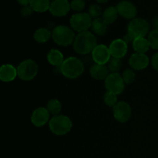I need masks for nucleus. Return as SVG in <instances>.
Returning a JSON list of instances; mask_svg holds the SVG:
<instances>
[{
  "label": "nucleus",
  "mask_w": 158,
  "mask_h": 158,
  "mask_svg": "<svg viewBox=\"0 0 158 158\" xmlns=\"http://www.w3.org/2000/svg\"><path fill=\"white\" fill-rule=\"evenodd\" d=\"M151 24L148 20L143 18H135L128 24L127 33L134 39L145 37L150 32Z\"/></svg>",
  "instance_id": "423d86ee"
},
{
  "label": "nucleus",
  "mask_w": 158,
  "mask_h": 158,
  "mask_svg": "<svg viewBox=\"0 0 158 158\" xmlns=\"http://www.w3.org/2000/svg\"><path fill=\"white\" fill-rule=\"evenodd\" d=\"M108 1H109V0H97L98 4H105V3L108 2Z\"/></svg>",
  "instance_id": "c9c22d12"
},
{
  "label": "nucleus",
  "mask_w": 158,
  "mask_h": 158,
  "mask_svg": "<svg viewBox=\"0 0 158 158\" xmlns=\"http://www.w3.org/2000/svg\"><path fill=\"white\" fill-rule=\"evenodd\" d=\"M148 42L151 48L153 49H158V30L157 29H153L149 32L148 35Z\"/></svg>",
  "instance_id": "bb28decb"
},
{
  "label": "nucleus",
  "mask_w": 158,
  "mask_h": 158,
  "mask_svg": "<svg viewBox=\"0 0 158 158\" xmlns=\"http://www.w3.org/2000/svg\"><path fill=\"white\" fill-rule=\"evenodd\" d=\"M118 15L119 14L117 8L114 7V6H110L103 12L102 19L107 25L113 24L117 19Z\"/></svg>",
  "instance_id": "412c9836"
},
{
  "label": "nucleus",
  "mask_w": 158,
  "mask_h": 158,
  "mask_svg": "<svg viewBox=\"0 0 158 158\" xmlns=\"http://www.w3.org/2000/svg\"><path fill=\"white\" fill-rule=\"evenodd\" d=\"M91 29L94 34L98 36H103L107 31V24L103 21L102 18L94 19L91 25Z\"/></svg>",
  "instance_id": "6ab92c4d"
},
{
  "label": "nucleus",
  "mask_w": 158,
  "mask_h": 158,
  "mask_svg": "<svg viewBox=\"0 0 158 158\" xmlns=\"http://www.w3.org/2000/svg\"><path fill=\"white\" fill-rule=\"evenodd\" d=\"M47 60L52 66L60 67L65 60L62 52L56 49H52L47 53Z\"/></svg>",
  "instance_id": "a211bd4d"
},
{
  "label": "nucleus",
  "mask_w": 158,
  "mask_h": 158,
  "mask_svg": "<svg viewBox=\"0 0 158 158\" xmlns=\"http://www.w3.org/2000/svg\"><path fill=\"white\" fill-rule=\"evenodd\" d=\"M111 56L114 58L121 59L127 53V43L123 39H117L111 42L109 46Z\"/></svg>",
  "instance_id": "ddd939ff"
},
{
  "label": "nucleus",
  "mask_w": 158,
  "mask_h": 158,
  "mask_svg": "<svg viewBox=\"0 0 158 158\" xmlns=\"http://www.w3.org/2000/svg\"><path fill=\"white\" fill-rule=\"evenodd\" d=\"M50 4V0H31L29 6L34 12H45L49 10Z\"/></svg>",
  "instance_id": "5701e85b"
},
{
  "label": "nucleus",
  "mask_w": 158,
  "mask_h": 158,
  "mask_svg": "<svg viewBox=\"0 0 158 158\" xmlns=\"http://www.w3.org/2000/svg\"><path fill=\"white\" fill-rule=\"evenodd\" d=\"M51 132L57 136H63L72 129L73 123L70 119L66 115L54 116L49 122Z\"/></svg>",
  "instance_id": "20e7f679"
},
{
  "label": "nucleus",
  "mask_w": 158,
  "mask_h": 158,
  "mask_svg": "<svg viewBox=\"0 0 158 158\" xmlns=\"http://www.w3.org/2000/svg\"><path fill=\"white\" fill-rule=\"evenodd\" d=\"M52 38L59 46H68L73 44L76 36L72 28L65 25H60L56 26L52 30Z\"/></svg>",
  "instance_id": "7ed1b4c3"
},
{
  "label": "nucleus",
  "mask_w": 158,
  "mask_h": 158,
  "mask_svg": "<svg viewBox=\"0 0 158 158\" xmlns=\"http://www.w3.org/2000/svg\"><path fill=\"white\" fill-rule=\"evenodd\" d=\"M107 68L110 72L111 73H118V71L121 69L122 67V62L120 59L112 58L107 63Z\"/></svg>",
  "instance_id": "393cba45"
},
{
  "label": "nucleus",
  "mask_w": 158,
  "mask_h": 158,
  "mask_svg": "<svg viewBox=\"0 0 158 158\" xmlns=\"http://www.w3.org/2000/svg\"><path fill=\"white\" fill-rule=\"evenodd\" d=\"M50 114L45 107H39L32 112L31 116V122L36 127H41L46 123H49Z\"/></svg>",
  "instance_id": "4468645a"
},
{
  "label": "nucleus",
  "mask_w": 158,
  "mask_h": 158,
  "mask_svg": "<svg viewBox=\"0 0 158 158\" xmlns=\"http://www.w3.org/2000/svg\"><path fill=\"white\" fill-rule=\"evenodd\" d=\"M73 49L80 55L86 56L92 53L97 46V37L89 31L80 32L76 36L73 42Z\"/></svg>",
  "instance_id": "f257e3e1"
},
{
  "label": "nucleus",
  "mask_w": 158,
  "mask_h": 158,
  "mask_svg": "<svg viewBox=\"0 0 158 158\" xmlns=\"http://www.w3.org/2000/svg\"><path fill=\"white\" fill-rule=\"evenodd\" d=\"M18 76L17 68L11 64H4L0 68V80L5 83L13 81Z\"/></svg>",
  "instance_id": "dca6fc26"
},
{
  "label": "nucleus",
  "mask_w": 158,
  "mask_h": 158,
  "mask_svg": "<svg viewBox=\"0 0 158 158\" xmlns=\"http://www.w3.org/2000/svg\"><path fill=\"white\" fill-rule=\"evenodd\" d=\"M151 65L153 68L158 72V52L154 54L151 59Z\"/></svg>",
  "instance_id": "2f4dec72"
},
{
  "label": "nucleus",
  "mask_w": 158,
  "mask_h": 158,
  "mask_svg": "<svg viewBox=\"0 0 158 158\" xmlns=\"http://www.w3.org/2000/svg\"><path fill=\"white\" fill-rule=\"evenodd\" d=\"M150 63L149 57L145 53H134L129 59V64L133 69L142 70L146 69Z\"/></svg>",
  "instance_id": "2eb2a0df"
},
{
  "label": "nucleus",
  "mask_w": 158,
  "mask_h": 158,
  "mask_svg": "<svg viewBox=\"0 0 158 158\" xmlns=\"http://www.w3.org/2000/svg\"><path fill=\"white\" fill-rule=\"evenodd\" d=\"M131 107L127 102H118L113 107V114L116 120L120 123H126L131 117Z\"/></svg>",
  "instance_id": "1a4fd4ad"
},
{
  "label": "nucleus",
  "mask_w": 158,
  "mask_h": 158,
  "mask_svg": "<svg viewBox=\"0 0 158 158\" xmlns=\"http://www.w3.org/2000/svg\"><path fill=\"white\" fill-rule=\"evenodd\" d=\"M38 64L33 60L28 59L20 63L17 67L18 77L23 81H30L38 74Z\"/></svg>",
  "instance_id": "39448f33"
},
{
  "label": "nucleus",
  "mask_w": 158,
  "mask_h": 158,
  "mask_svg": "<svg viewBox=\"0 0 158 158\" xmlns=\"http://www.w3.org/2000/svg\"><path fill=\"white\" fill-rule=\"evenodd\" d=\"M103 101L106 106L110 107H114L118 102H117V95L107 91L103 96Z\"/></svg>",
  "instance_id": "a878e982"
},
{
  "label": "nucleus",
  "mask_w": 158,
  "mask_h": 158,
  "mask_svg": "<svg viewBox=\"0 0 158 158\" xmlns=\"http://www.w3.org/2000/svg\"><path fill=\"white\" fill-rule=\"evenodd\" d=\"M91 56L96 64L106 65L111 59L109 47L103 44L97 45L95 49L93 50Z\"/></svg>",
  "instance_id": "9d476101"
},
{
  "label": "nucleus",
  "mask_w": 158,
  "mask_h": 158,
  "mask_svg": "<svg viewBox=\"0 0 158 158\" xmlns=\"http://www.w3.org/2000/svg\"><path fill=\"white\" fill-rule=\"evenodd\" d=\"M123 40H124V41L126 42V43L128 44V43H131V42H132V43H133V41H134V39L133 38V37L131 36V35H130L129 33H127L126 35H125L124 36H123Z\"/></svg>",
  "instance_id": "72a5a7b5"
},
{
  "label": "nucleus",
  "mask_w": 158,
  "mask_h": 158,
  "mask_svg": "<svg viewBox=\"0 0 158 158\" xmlns=\"http://www.w3.org/2000/svg\"><path fill=\"white\" fill-rule=\"evenodd\" d=\"M109 69L106 65L94 64L91 66L89 69V74L91 77L95 80H106V77L109 75Z\"/></svg>",
  "instance_id": "f3484780"
},
{
  "label": "nucleus",
  "mask_w": 158,
  "mask_h": 158,
  "mask_svg": "<svg viewBox=\"0 0 158 158\" xmlns=\"http://www.w3.org/2000/svg\"><path fill=\"white\" fill-rule=\"evenodd\" d=\"M92 22V17L86 12H77L73 15L69 19L73 30L79 33L88 31V29L91 28Z\"/></svg>",
  "instance_id": "0eeeda50"
},
{
  "label": "nucleus",
  "mask_w": 158,
  "mask_h": 158,
  "mask_svg": "<svg viewBox=\"0 0 158 158\" xmlns=\"http://www.w3.org/2000/svg\"><path fill=\"white\" fill-rule=\"evenodd\" d=\"M52 37V32L46 28H40L34 32L33 38L37 43H45Z\"/></svg>",
  "instance_id": "4be33fe9"
},
{
  "label": "nucleus",
  "mask_w": 158,
  "mask_h": 158,
  "mask_svg": "<svg viewBox=\"0 0 158 158\" xmlns=\"http://www.w3.org/2000/svg\"><path fill=\"white\" fill-rule=\"evenodd\" d=\"M50 1H52H52H54V0H50Z\"/></svg>",
  "instance_id": "e433bc0d"
},
{
  "label": "nucleus",
  "mask_w": 158,
  "mask_h": 158,
  "mask_svg": "<svg viewBox=\"0 0 158 158\" xmlns=\"http://www.w3.org/2000/svg\"><path fill=\"white\" fill-rule=\"evenodd\" d=\"M105 87L109 92L119 95L124 90L125 83L119 73H111L105 80Z\"/></svg>",
  "instance_id": "6e6552de"
},
{
  "label": "nucleus",
  "mask_w": 158,
  "mask_h": 158,
  "mask_svg": "<svg viewBox=\"0 0 158 158\" xmlns=\"http://www.w3.org/2000/svg\"><path fill=\"white\" fill-rule=\"evenodd\" d=\"M17 2L23 6H27L30 5L31 0H16Z\"/></svg>",
  "instance_id": "f704fd0d"
},
{
  "label": "nucleus",
  "mask_w": 158,
  "mask_h": 158,
  "mask_svg": "<svg viewBox=\"0 0 158 158\" xmlns=\"http://www.w3.org/2000/svg\"><path fill=\"white\" fill-rule=\"evenodd\" d=\"M71 9L70 2L68 0H54L51 2L49 12L56 17L65 16Z\"/></svg>",
  "instance_id": "f8f14e48"
},
{
  "label": "nucleus",
  "mask_w": 158,
  "mask_h": 158,
  "mask_svg": "<svg viewBox=\"0 0 158 158\" xmlns=\"http://www.w3.org/2000/svg\"><path fill=\"white\" fill-rule=\"evenodd\" d=\"M122 77H123V80L124 81L125 83L127 84H131L135 80L136 78V74L134 73V71L132 69H126L123 70V72L121 74Z\"/></svg>",
  "instance_id": "cd10ccee"
},
{
  "label": "nucleus",
  "mask_w": 158,
  "mask_h": 158,
  "mask_svg": "<svg viewBox=\"0 0 158 158\" xmlns=\"http://www.w3.org/2000/svg\"><path fill=\"white\" fill-rule=\"evenodd\" d=\"M84 64L80 59L70 56L66 59L60 66V72L65 77L74 80L83 74L84 71Z\"/></svg>",
  "instance_id": "f03ea898"
},
{
  "label": "nucleus",
  "mask_w": 158,
  "mask_h": 158,
  "mask_svg": "<svg viewBox=\"0 0 158 158\" xmlns=\"http://www.w3.org/2000/svg\"><path fill=\"white\" fill-rule=\"evenodd\" d=\"M88 13L92 17V19L100 18V15H101L103 14L101 6L99 4H97V3H94V4L90 5L89 9H88Z\"/></svg>",
  "instance_id": "c85d7f7f"
},
{
  "label": "nucleus",
  "mask_w": 158,
  "mask_h": 158,
  "mask_svg": "<svg viewBox=\"0 0 158 158\" xmlns=\"http://www.w3.org/2000/svg\"><path fill=\"white\" fill-rule=\"evenodd\" d=\"M116 8L119 15L127 19H134L137 14V9L135 5L127 0L120 2Z\"/></svg>",
  "instance_id": "9b49d317"
},
{
  "label": "nucleus",
  "mask_w": 158,
  "mask_h": 158,
  "mask_svg": "<svg viewBox=\"0 0 158 158\" xmlns=\"http://www.w3.org/2000/svg\"><path fill=\"white\" fill-rule=\"evenodd\" d=\"M86 3L84 0H72L70 2L71 9L77 12H81L85 9Z\"/></svg>",
  "instance_id": "c756f323"
},
{
  "label": "nucleus",
  "mask_w": 158,
  "mask_h": 158,
  "mask_svg": "<svg viewBox=\"0 0 158 158\" xmlns=\"http://www.w3.org/2000/svg\"><path fill=\"white\" fill-rule=\"evenodd\" d=\"M46 109L49 113L52 115L57 116L60 113L62 110V104L60 101L57 99H51L48 101Z\"/></svg>",
  "instance_id": "b1692460"
},
{
  "label": "nucleus",
  "mask_w": 158,
  "mask_h": 158,
  "mask_svg": "<svg viewBox=\"0 0 158 158\" xmlns=\"http://www.w3.org/2000/svg\"><path fill=\"white\" fill-rule=\"evenodd\" d=\"M133 48L137 53H145L151 48L148 39L145 37H138L133 41Z\"/></svg>",
  "instance_id": "aec40b11"
},
{
  "label": "nucleus",
  "mask_w": 158,
  "mask_h": 158,
  "mask_svg": "<svg viewBox=\"0 0 158 158\" xmlns=\"http://www.w3.org/2000/svg\"><path fill=\"white\" fill-rule=\"evenodd\" d=\"M151 26L154 28V29H157L158 30V15H155L153 18L152 22H151Z\"/></svg>",
  "instance_id": "473e14b6"
},
{
  "label": "nucleus",
  "mask_w": 158,
  "mask_h": 158,
  "mask_svg": "<svg viewBox=\"0 0 158 158\" xmlns=\"http://www.w3.org/2000/svg\"><path fill=\"white\" fill-rule=\"evenodd\" d=\"M33 9L31 8L30 6H23L20 9V13H21L22 16L24 17V18H29L31 15H32V12H33Z\"/></svg>",
  "instance_id": "7c9ffc66"
}]
</instances>
